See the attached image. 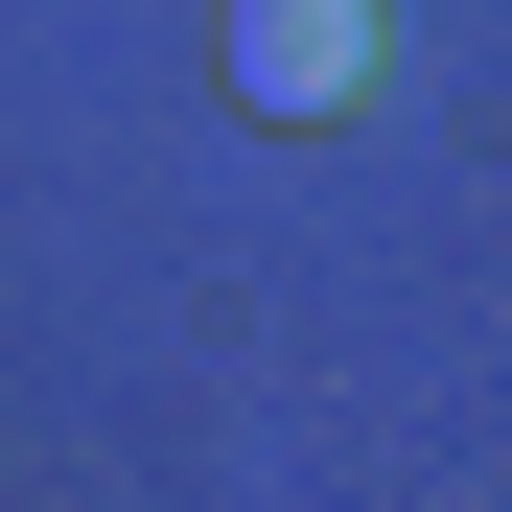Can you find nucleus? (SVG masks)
<instances>
[{
	"label": "nucleus",
	"instance_id": "f257e3e1",
	"mask_svg": "<svg viewBox=\"0 0 512 512\" xmlns=\"http://www.w3.org/2000/svg\"><path fill=\"white\" fill-rule=\"evenodd\" d=\"M233 94L256 117H350L373 94V24H350V0H233Z\"/></svg>",
	"mask_w": 512,
	"mask_h": 512
}]
</instances>
